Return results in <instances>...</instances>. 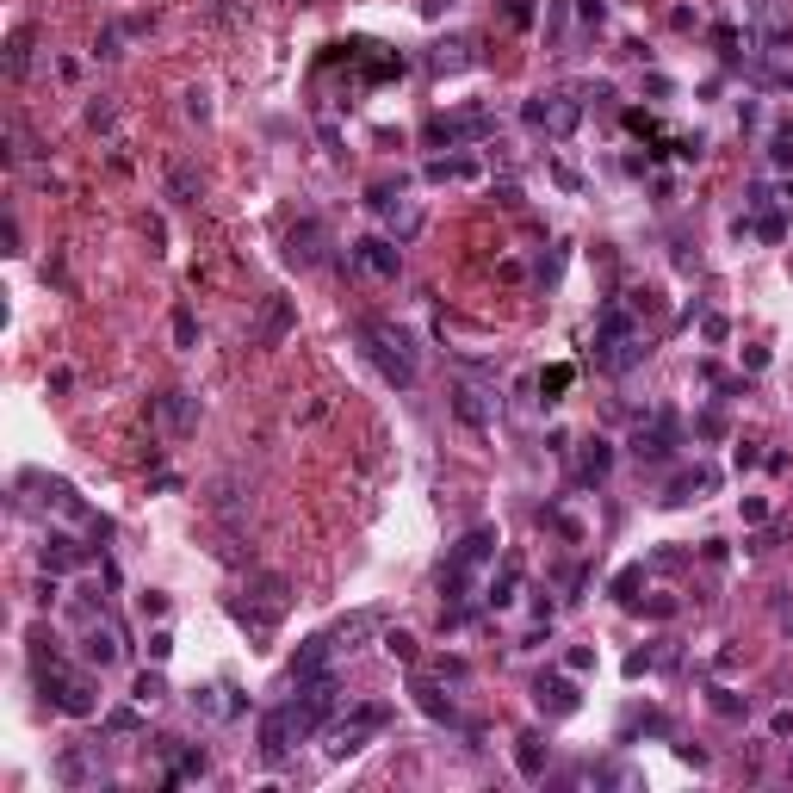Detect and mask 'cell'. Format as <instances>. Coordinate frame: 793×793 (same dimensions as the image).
Segmentation results:
<instances>
[{
    "label": "cell",
    "mask_w": 793,
    "mask_h": 793,
    "mask_svg": "<svg viewBox=\"0 0 793 793\" xmlns=\"http://www.w3.org/2000/svg\"><path fill=\"white\" fill-rule=\"evenodd\" d=\"M496 546H502V533L483 520V527H471V533L447 552V570H441V626H465L483 570L496 564Z\"/></svg>",
    "instance_id": "obj_1"
},
{
    "label": "cell",
    "mask_w": 793,
    "mask_h": 793,
    "mask_svg": "<svg viewBox=\"0 0 793 793\" xmlns=\"http://www.w3.org/2000/svg\"><path fill=\"white\" fill-rule=\"evenodd\" d=\"M353 342L366 347V360H372L397 391L415 384V347H410L403 329H391V322H379V316H360V322H353Z\"/></svg>",
    "instance_id": "obj_2"
},
{
    "label": "cell",
    "mask_w": 793,
    "mask_h": 793,
    "mask_svg": "<svg viewBox=\"0 0 793 793\" xmlns=\"http://www.w3.org/2000/svg\"><path fill=\"white\" fill-rule=\"evenodd\" d=\"M645 353H651V347H645V335H639L632 311L608 304L601 322H595V360H601V372H626V366H639Z\"/></svg>",
    "instance_id": "obj_3"
},
{
    "label": "cell",
    "mask_w": 793,
    "mask_h": 793,
    "mask_svg": "<svg viewBox=\"0 0 793 793\" xmlns=\"http://www.w3.org/2000/svg\"><path fill=\"white\" fill-rule=\"evenodd\" d=\"M44 694H50V707H56V713H69V719L100 713L94 676H81V669H69V663H50V669H44Z\"/></svg>",
    "instance_id": "obj_4"
},
{
    "label": "cell",
    "mask_w": 793,
    "mask_h": 793,
    "mask_svg": "<svg viewBox=\"0 0 793 793\" xmlns=\"http://www.w3.org/2000/svg\"><path fill=\"white\" fill-rule=\"evenodd\" d=\"M520 118H527L533 131H546V137H570V131L583 124V100H577L570 87H552V94H533Z\"/></svg>",
    "instance_id": "obj_5"
},
{
    "label": "cell",
    "mask_w": 793,
    "mask_h": 793,
    "mask_svg": "<svg viewBox=\"0 0 793 793\" xmlns=\"http://www.w3.org/2000/svg\"><path fill=\"white\" fill-rule=\"evenodd\" d=\"M384 725H391V707H384V700H366V707L342 713V719L329 725V757H353L366 738H379Z\"/></svg>",
    "instance_id": "obj_6"
},
{
    "label": "cell",
    "mask_w": 793,
    "mask_h": 793,
    "mask_svg": "<svg viewBox=\"0 0 793 793\" xmlns=\"http://www.w3.org/2000/svg\"><path fill=\"white\" fill-rule=\"evenodd\" d=\"M279 614H285V577H261L254 583V595L242 589V601H236V620L254 632V639H267L279 626Z\"/></svg>",
    "instance_id": "obj_7"
},
{
    "label": "cell",
    "mask_w": 793,
    "mask_h": 793,
    "mask_svg": "<svg viewBox=\"0 0 793 793\" xmlns=\"http://www.w3.org/2000/svg\"><path fill=\"white\" fill-rule=\"evenodd\" d=\"M533 700H540V713H546V719H564V713H577V707H583L577 682H570V676H558V669L533 676Z\"/></svg>",
    "instance_id": "obj_8"
},
{
    "label": "cell",
    "mask_w": 793,
    "mask_h": 793,
    "mask_svg": "<svg viewBox=\"0 0 793 793\" xmlns=\"http://www.w3.org/2000/svg\"><path fill=\"white\" fill-rule=\"evenodd\" d=\"M322 242H329V230H322L316 217L292 223V230H285V261H292V267H316V261H322Z\"/></svg>",
    "instance_id": "obj_9"
},
{
    "label": "cell",
    "mask_w": 793,
    "mask_h": 793,
    "mask_svg": "<svg viewBox=\"0 0 793 793\" xmlns=\"http://www.w3.org/2000/svg\"><path fill=\"white\" fill-rule=\"evenodd\" d=\"M298 738H304V731H298V719H292V707H273V713L261 719V757L279 762L292 744H298Z\"/></svg>",
    "instance_id": "obj_10"
},
{
    "label": "cell",
    "mask_w": 793,
    "mask_h": 793,
    "mask_svg": "<svg viewBox=\"0 0 793 793\" xmlns=\"http://www.w3.org/2000/svg\"><path fill=\"white\" fill-rule=\"evenodd\" d=\"M353 261H360L366 273H379V279H397V273H403V254H397V242H384V236L353 242Z\"/></svg>",
    "instance_id": "obj_11"
},
{
    "label": "cell",
    "mask_w": 793,
    "mask_h": 793,
    "mask_svg": "<svg viewBox=\"0 0 793 793\" xmlns=\"http://www.w3.org/2000/svg\"><path fill=\"white\" fill-rule=\"evenodd\" d=\"M292 322H298L292 298H267V311H261V322H254V347H279L285 335H292Z\"/></svg>",
    "instance_id": "obj_12"
},
{
    "label": "cell",
    "mask_w": 793,
    "mask_h": 793,
    "mask_svg": "<svg viewBox=\"0 0 793 793\" xmlns=\"http://www.w3.org/2000/svg\"><path fill=\"white\" fill-rule=\"evenodd\" d=\"M669 447H676V421H669V415H657L651 428H639V434H632V452H639L645 465H663V459H669Z\"/></svg>",
    "instance_id": "obj_13"
},
{
    "label": "cell",
    "mask_w": 793,
    "mask_h": 793,
    "mask_svg": "<svg viewBox=\"0 0 793 793\" xmlns=\"http://www.w3.org/2000/svg\"><path fill=\"white\" fill-rule=\"evenodd\" d=\"M410 694H415V707H421V713H428L434 725H459V707H452V694H441L434 682H428V676H415Z\"/></svg>",
    "instance_id": "obj_14"
},
{
    "label": "cell",
    "mask_w": 793,
    "mask_h": 793,
    "mask_svg": "<svg viewBox=\"0 0 793 793\" xmlns=\"http://www.w3.org/2000/svg\"><path fill=\"white\" fill-rule=\"evenodd\" d=\"M520 577H527V564H520V552H509V558H502V577L483 583V601H490V608H509L515 589H520Z\"/></svg>",
    "instance_id": "obj_15"
},
{
    "label": "cell",
    "mask_w": 793,
    "mask_h": 793,
    "mask_svg": "<svg viewBox=\"0 0 793 793\" xmlns=\"http://www.w3.org/2000/svg\"><path fill=\"white\" fill-rule=\"evenodd\" d=\"M81 657H87V669H112V663L124 657V645H118V632H112V626H94V632H87V645H81Z\"/></svg>",
    "instance_id": "obj_16"
},
{
    "label": "cell",
    "mask_w": 793,
    "mask_h": 793,
    "mask_svg": "<svg viewBox=\"0 0 793 793\" xmlns=\"http://www.w3.org/2000/svg\"><path fill=\"white\" fill-rule=\"evenodd\" d=\"M515 768L527 781H546V738L540 731H520L515 738Z\"/></svg>",
    "instance_id": "obj_17"
},
{
    "label": "cell",
    "mask_w": 793,
    "mask_h": 793,
    "mask_svg": "<svg viewBox=\"0 0 793 793\" xmlns=\"http://www.w3.org/2000/svg\"><path fill=\"white\" fill-rule=\"evenodd\" d=\"M608 471H614V447H608L601 434H595V441H583V459H577V478H583V483H601Z\"/></svg>",
    "instance_id": "obj_18"
},
{
    "label": "cell",
    "mask_w": 793,
    "mask_h": 793,
    "mask_svg": "<svg viewBox=\"0 0 793 793\" xmlns=\"http://www.w3.org/2000/svg\"><path fill=\"white\" fill-rule=\"evenodd\" d=\"M452 415L471 421V428H490V397H483L478 384H459V391H452Z\"/></svg>",
    "instance_id": "obj_19"
},
{
    "label": "cell",
    "mask_w": 793,
    "mask_h": 793,
    "mask_svg": "<svg viewBox=\"0 0 793 793\" xmlns=\"http://www.w3.org/2000/svg\"><path fill=\"white\" fill-rule=\"evenodd\" d=\"M379 626H384V614H379V608H366V614H347L329 639H335V651H353V639H366V632H379Z\"/></svg>",
    "instance_id": "obj_20"
},
{
    "label": "cell",
    "mask_w": 793,
    "mask_h": 793,
    "mask_svg": "<svg viewBox=\"0 0 793 793\" xmlns=\"http://www.w3.org/2000/svg\"><path fill=\"white\" fill-rule=\"evenodd\" d=\"M465 63H471V44H465V37H447V44L428 50V69H434V74H459Z\"/></svg>",
    "instance_id": "obj_21"
},
{
    "label": "cell",
    "mask_w": 793,
    "mask_h": 793,
    "mask_svg": "<svg viewBox=\"0 0 793 793\" xmlns=\"http://www.w3.org/2000/svg\"><path fill=\"white\" fill-rule=\"evenodd\" d=\"M74 564H81V546H74L69 533H50L44 540V570L56 577V570H74Z\"/></svg>",
    "instance_id": "obj_22"
},
{
    "label": "cell",
    "mask_w": 793,
    "mask_h": 793,
    "mask_svg": "<svg viewBox=\"0 0 793 793\" xmlns=\"http://www.w3.org/2000/svg\"><path fill=\"white\" fill-rule=\"evenodd\" d=\"M162 410H168L173 434H193V428H199V403H193L186 391H168V397H162Z\"/></svg>",
    "instance_id": "obj_23"
},
{
    "label": "cell",
    "mask_w": 793,
    "mask_h": 793,
    "mask_svg": "<svg viewBox=\"0 0 793 793\" xmlns=\"http://www.w3.org/2000/svg\"><path fill=\"white\" fill-rule=\"evenodd\" d=\"M6 74H13V81H25V74H32V25H19V32H13V44H6Z\"/></svg>",
    "instance_id": "obj_24"
},
{
    "label": "cell",
    "mask_w": 793,
    "mask_h": 793,
    "mask_svg": "<svg viewBox=\"0 0 793 793\" xmlns=\"http://www.w3.org/2000/svg\"><path fill=\"white\" fill-rule=\"evenodd\" d=\"M478 162H465V155H441V162H428V180H471Z\"/></svg>",
    "instance_id": "obj_25"
},
{
    "label": "cell",
    "mask_w": 793,
    "mask_h": 793,
    "mask_svg": "<svg viewBox=\"0 0 793 793\" xmlns=\"http://www.w3.org/2000/svg\"><path fill=\"white\" fill-rule=\"evenodd\" d=\"M570 379H577L570 366H546V372H540V391H546V403H558V397L570 391Z\"/></svg>",
    "instance_id": "obj_26"
},
{
    "label": "cell",
    "mask_w": 793,
    "mask_h": 793,
    "mask_svg": "<svg viewBox=\"0 0 793 793\" xmlns=\"http://www.w3.org/2000/svg\"><path fill=\"white\" fill-rule=\"evenodd\" d=\"M162 694H168V682H162L155 669H143V676H137V689H131V700H137V707H155Z\"/></svg>",
    "instance_id": "obj_27"
},
{
    "label": "cell",
    "mask_w": 793,
    "mask_h": 793,
    "mask_svg": "<svg viewBox=\"0 0 793 793\" xmlns=\"http://www.w3.org/2000/svg\"><path fill=\"white\" fill-rule=\"evenodd\" d=\"M768 162H775V168H793V124H775V137H768Z\"/></svg>",
    "instance_id": "obj_28"
},
{
    "label": "cell",
    "mask_w": 793,
    "mask_h": 793,
    "mask_svg": "<svg viewBox=\"0 0 793 793\" xmlns=\"http://www.w3.org/2000/svg\"><path fill=\"white\" fill-rule=\"evenodd\" d=\"M707 694H713V713H719V719H744V713H750V700H738L731 689H707Z\"/></svg>",
    "instance_id": "obj_29"
},
{
    "label": "cell",
    "mask_w": 793,
    "mask_h": 793,
    "mask_svg": "<svg viewBox=\"0 0 793 793\" xmlns=\"http://www.w3.org/2000/svg\"><path fill=\"white\" fill-rule=\"evenodd\" d=\"M415 230H421V211H415V205L397 211V205H391V236H397V242H410Z\"/></svg>",
    "instance_id": "obj_30"
},
{
    "label": "cell",
    "mask_w": 793,
    "mask_h": 793,
    "mask_svg": "<svg viewBox=\"0 0 793 793\" xmlns=\"http://www.w3.org/2000/svg\"><path fill=\"white\" fill-rule=\"evenodd\" d=\"M384 651L397 657V663H410V669H415V657H421V651H415V639H410V632H384Z\"/></svg>",
    "instance_id": "obj_31"
},
{
    "label": "cell",
    "mask_w": 793,
    "mask_h": 793,
    "mask_svg": "<svg viewBox=\"0 0 793 793\" xmlns=\"http://www.w3.org/2000/svg\"><path fill=\"white\" fill-rule=\"evenodd\" d=\"M173 342L199 347V316H193V311H173Z\"/></svg>",
    "instance_id": "obj_32"
},
{
    "label": "cell",
    "mask_w": 793,
    "mask_h": 793,
    "mask_svg": "<svg viewBox=\"0 0 793 793\" xmlns=\"http://www.w3.org/2000/svg\"><path fill=\"white\" fill-rule=\"evenodd\" d=\"M707 483H713L707 471H694V478H676V483H669V496H663V502H689L694 490H707Z\"/></svg>",
    "instance_id": "obj_33"
},
{
    "label": "cell",
    "mask_w": 793,
    "mask_h": 793,
    "mask_svg": "<svg viewBox=\"0 0 793 793\" xmlns=\"http://www.w3.org/2000/svg\"><path fill=\"white\" fill-rule=\"evenodd\" d=\"M639 583H645V564H626L620 577H614V595H620V601H632V595H639Z\"/></svg>",
    "instance_id": "obj_34"
},
{
    "label": "cell",
    "mask_w": 793,
    "mask_h": 793,
    "mask_svg": "<svg viewBox=\"0 0 793 793\" xmlns=\"http://www.w3.org/2000/svg\"><path fill=\"white\" fill-rule=\"evenodd\" d=\"M199 775H205V750H186V757H180V768H173L168 781H199Z\"/></svg>",
    "instance_id": "obj_35"
},
{
    "label": "cell",
    "mask_w": 793,
    "mask_h": 793,
    "mask_svg": "<svg viewBox=\"0 0 793 793\" xmlns=\"http://www.w3.org/2000/svg\"><path fill=\"white\" fill-rule=\"evenodd\" d=\"M502 19H509V25H533V0H509V6H502Z\"/></svg>",
    "instance_id": "obj_36"
},
{
    "label": "cell",
    "mask_w": 793,
    "mask_h": 793,
    "mask_svg": "<svg viewBox=\"0 0 793 793\" xmlns=\"http://www.w3.org/2000/svg\"><path fill=\"white\" fill-rule=\"evenodd\" d=\"M193 193H199V180H193L186 168H173V199H193Z\"/></svg>",
    "instance_id": "obj_37"
},
{
    "label": "cell",
    "mask_w": 793,
    "mask_h": 793,
    "mask_svg": "<svg viewBox=\"0 0 793 793\" xmlns=\"http://www.w3.org/2000/svg\"><path fill=\"white\" fill-rule=\"evenodd\" d=\"M105 725H112V731H137V707H118Z\"/></svg>",
    "instance_id": "obj_38"
},
{
    "label": "cell",
    "mask_w": 793,
    "mask_h": 793,
    "mask_svg": "<svg viewBox=\"0 0 793 793\" xmlns=\"http://www.w3.org/2000/svg\"><path fill=\"white\" fill-rule=\"evenodd\" d=\"M87 124H94V131H112V105H87Z\"/></svg>",
    "instance_id": "obj_39"
},
{
    "label": "cell",
    "mask_w": 793,
    "mask_h": 793,
    "mask_svg": "<svg viewBox=\"0 0 793 793\" xmlns=\"http://www.w3.org/2000/svg\"><path fill=\"white\" fill-rule=\"evenodd\" d=\"M168 651H173V632H155V639H149V657H155V663H168Z\"/></svg>",
    "instance_id": "obj_40"
},
{
    "label": "cell",
    "mask_w": 793,
    "mask_h": 793,
    "mask_svg": "<svg viewBox=\"0 0 793 793\" xmlns=\"http://www.w3.org/2000/svg\"><path fill=\"white\" fill-rule=\"evenodd\" d=\"M768 731H775V738H793V707H781V713L768 719Z\"/></svg>",
    "instance_id": "obj_41"
},
{
    "label": "cell",
    "mask_w": 793,
    "mask_h": 793,
    "mask_svg": "<svg viewBox=\"0 0 793 793\" xmlns=\"http://www.w3.org/2000/svg\"><path fill=\"white\" fill-rule=\"evenodd\" d=\"M589 663H595V651H589V645H577V651H570V676H583Z\"/></svg>",
    "instance_id": "obj_42"
},
{
    "label": "cell",
    "mask_w": 793,
    "mask_h": 793,
    "mask_svg": "<svg viewBox=\"0 0 793 793\" xmlns=\"http://www.w3.org/2000/svg\"><path fill=\"white\" fill-rule=\"evenodd\" d=\"M583 25H601V0H583Z\"/></svg>",
    "instance_id": "obj_43"
},
{
    "label": "cell",
    "mask_w": 793,
    "mask_h": 793,
    "mask_svg": "<svg viewBox=\"0 0 793 793\" xmlns=\"http://www.w3.org/2000/svg\"><path fill=\"white\" fill-rule=\"evenodd\" d=\"M788 632H793V620H788Z\"/></svg>",
    "instance_id": "obj_44"
}]
</instances>
